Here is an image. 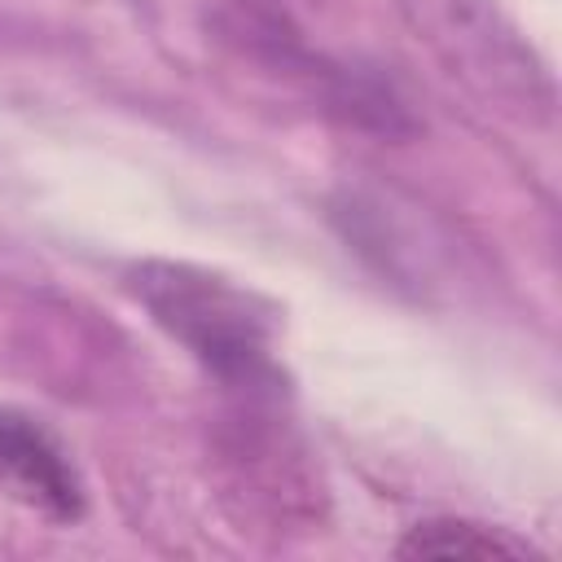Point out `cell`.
Instances as JSON below:
<instances>
[{"label":"cell","mask_w":562,"mask_h":562,"mask_svg":"<svg viewBox=\"0 0 562 562\" xmlns=\"http://www.w3.org/2000/svg\"><path fill=\"white\" fill-rule=\"evenodd\" d=\"M241 13H246V26L250 35L281 61H290L299 53V31L290 26V13L281 0H233Z\"/></svg>","instance_id":"obj_4"},{"label":"cell","mask_w":562,"mask_h":562,"mask_svg":"<svg viewBox=\"0 0 562 562\" xmlns=\"http://www.w3.org/2000/svg\"><path fill=\"white\" fill-rule=\"evenodd\" d=\"M400 553L404 558H522L527 544L479 522L435 518V522H417L400 544Z\"/></svg>","instance_id":"obj_3"},{"label":"cell","mask_w":562,"mask_h":562,"mask_svg":"<svg viewBox=\"0 0 562 562\" xmlns=\"http://www.w3.org/2000/svg\"><path fill=\"white\" fill-rule=\"evenodd\" d=\"M132 290L149 316L171 338H180L224 386L246 395L272 386L268 321L255 312L250 294L189 263H145L136 268Z\"/></svg>","instance_id":"obj_1"},{"label":"cell","mask_w":562,"mask_h":562,"mask_svg":"<svg viewBox=\"0 0 562 562\" xmlns=\"http://www.w3.org/2000/svg\"><path fill=\"white\" fill-rule=\"evenodd\" d=\"M0 479L22 487L26 501H40L57 518L79 514V483L57 443L26 417L0 413Z\"/></svg>","instance_id":"obj_2"}]
</instances>
